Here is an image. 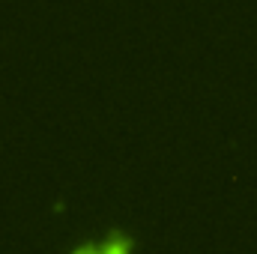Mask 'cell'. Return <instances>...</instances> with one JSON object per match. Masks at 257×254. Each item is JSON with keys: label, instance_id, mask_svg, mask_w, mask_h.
I'll return each mask as SVG.
<instances>
[{"label": "cell", "instance_id": "6da1fadb", "mask_svg": "<svg viewBox=\"0 0 257 254\" xmlns=\"http://www.w3.org/2000/svg\"><path fill=\"white\" fill-rule=\"evenodd\" d=\"M99 248H102V254H135L138 251V239L123 227H111L99 239Z\"/></svg>", "mask_w": 257, "mask_h": 254}, {"label": "cell", "instance_id": "7a4b0ae2", "mask_svg": "<svg viewBox=\"0 0 257 254\" xmlns=\"http://www.w3.org/2000/svg\"><path fill=\"white\" fill-rule=\"evenodd\" d=\"M66 254H102V248H99V239H81V242H75Z\"/></svg>", "mask_w": 257, "mask_h": 254}]
</instances>
